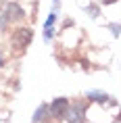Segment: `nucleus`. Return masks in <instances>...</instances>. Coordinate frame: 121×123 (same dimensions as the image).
<instances>
[{"label":"nucleus","mask_w":121,"mask_h":123,"mask_svg":"<svg viewBox=\"0 0 121 123\" xmlns=\"http://www.w3.org/2000/svg\"><path fill=\"white\" fill-rule=\"evenodd\" d=\"M48 117H52L50 115V106H48V104H42V106L36 111L33 121H36V123H44V121H48Z\"/></svg>","instance_id":"5"},{"label":"nucleus","mask_w":121,"mask_h":123,"mask_svg":"<svg viewBox=\"0 0 121 123\" xmlns=\"http://www.w3.org/2000/svg\"><path fill=\"white\" fill-rule=\"evenodd\" d=\"M67 111H69V100L67 98H57L54 102L50 104V115L54 119H63L67 115Z\"/></svg>","instance_id":"4"},{"label":"nucleus","mask_w":121,"mask_h":123,"mask_svg":"<svg viewBox=\"0 0 121 123\" xmlns=\"http://www.w3.org/2000/svg\"><path fill=\"white\" fill-rule=\"evenodd\" d=\"M2 8H4V0H0V13H2Z\"/></svg>","instance_id":"10"},{"label":"nucleus","mask_w":121,"mask_h":123,"mask_svg":"<svg viewBox=\"0 0 121 123\" xmlns=\"http://www.w3.org/2000/svg\"><path fill=\"white\" fill-rule=\"evenodd\" d=\"M54 2H58V0H54Z\"/></svg>","instance_id":"13"},{"label":"nucleus","mask_w":121,"mask_h":123,"mask_svg":"<svg viewBox=\"0 0 121 123\" xmlns=\"http://www.w3.org/2000/svg\"><path fill=\"white\" fill-rule=\"evenodd\" d=\"M104 4H113V2H117V0H102Z\"/></svg>","instance_id":"9"},{"label":"nucleus","mask_w":121,"mask_h":123,"mask_svg":"<svg viewBox=\"0 0 121 123\" xmlns=\"http://www.w3.org/2000/svg\"><path fill=\"white\" fill-rule=\"evenodd\" d=\"M111 29H113V33H115V36L119 33V25H111Z\"/></svg>","instance_id":"8"},{"label":"nucleus","mask_w":121,"mask_h":123,"mask_svg":"<svg viewBox=\"0 0 121 123\" xmlns=\"http://www.w3.org/2000/svg\"><path fill=\"white\" fill-rule=\"evenodd\" d=\"M88 11H90V15H92V17H96V15H98V6H94V4H92Z\"/></svg>","instance_id":"7"},{"label":"nucleus","mask_w":121,"mask_h":123,"mask_svg":"<svg viewBox=\"0 0 121 123\" xmlns=\"http://www.w3.org/2000/svg\"><path fill=\"white\" fill-rule=\"evenodd\" d=\"M119 121H121V115H119Z\"/></svg>","instance_id":"12"},{"label":"nucleus","mask_w":121,"mask_h":123,"mask_svg":"<svg viewBox=\"0 0 121 123\" xmlns=\"http://www.w3.org/2000/svg\"><path fill=\"white\" fill-rule=\"evenodd\" d=\"M67 121L69 123H83L86 121V102H73L69 104V111H67Z\"/></svg>","instance_id":"2"},{"label":"nucleus","mask_w":121,"mask_h":123,"mask_svg":"<svg viewBox=\"0 0 121 123\" xmlns=\"http://www.w3.org/2000/svg\"><path fill=\"white\" fill-rule=\"evenodd\" d=\"M4 65V58H2V52H0V67Z\"/></svg>","instance_id":"11"},{"label":"nucleus","mask_w":121,"mask_h":123,"mask_svg":"<svg viewBox=\"0 0 121 123\" xmlns=\"http://www.w3.org/2000/svg\"><path fill=\"white\" fill-rule=\"evenodd\" d=\"M86 96H88V100H94V102H100V104H104L108 100V96L104 92H88Z\"/></svg>","instance_id":"6"},{"label":"nucleus","mask_w":121,"mask_h":123,"mask_svg":"<svg viewBox=\"0 0 121 123\" xmlns=\"http://www.w3.org/2000/svg\"><path fill=\"white\" fill-rule=\"evenodd\" d=\"M4 11H6V13H2V17H0V29H4L11 21H19V19H23V17H25V11H23L17 2L6 4V6H4Z\"/></svg>","instance_id":"1"},{"label":"nucleus","mask_w":121,"mask_h":123,"mask_svg":"<svg viewBox=\"0 0 121 123\" xmlns=\"http://www.w3.org/2000/svg\"><path fill=\"white\" fill-rule=\"evenodd\" d=\"M32 38H33L32 29H27V27H21V29H15L13 38H11V44H13L15 48H21V50H23L25 46H29Z\"/></svg>","instance_id":"3"}]
</instances>
